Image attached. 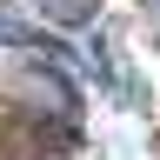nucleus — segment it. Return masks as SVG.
<instances>
[{
	"label": "nucleus",
	"mask_w": 160,
	"mask_h": 160,
	"mask_svg": "<svg viewBox=\"0 0 160 160\" xmlns=\"http://www.w3.org/2000/svg\"><path fill=\"white\" fill-rule=\"evenodd\" d=\"M33 13H47V20H60V27H80V20H93V7L100 0H27Z\"/></svg>",
	"instance_id": "f257e3e1"
}]
</instances>
